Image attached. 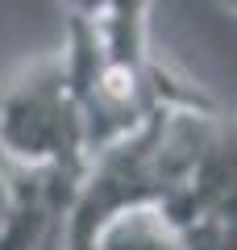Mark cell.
Instances as JSON below:
<instances>
[{"label":"cell","instance_id":"cell-1","mask_svg":"<svg viewBox=\"0 0 237 250\" xmlns=\"http://www.w3.org/2000/svg\"><path fill=\"white\" fill-rule=\"evenodd\" d=\"M0 150L34 167H88L92 154L62 54L34 59L0 80Z\"/></svg>","mask_w":237,"mask_h":250},{"label":"cell","instance_id":"cell-2","mask_svg":"<svg viewBox=\"0 0 237 250\" xmlns=\"http://www.w3.org/2000/svg\"><path fill=\"white\" fill-rule=\"evenodd\" d=\"M92 250H183V238L154 205H133L100 225Z\"/></svg>","mask_w":237,"mask_h":250}]
</instances>
